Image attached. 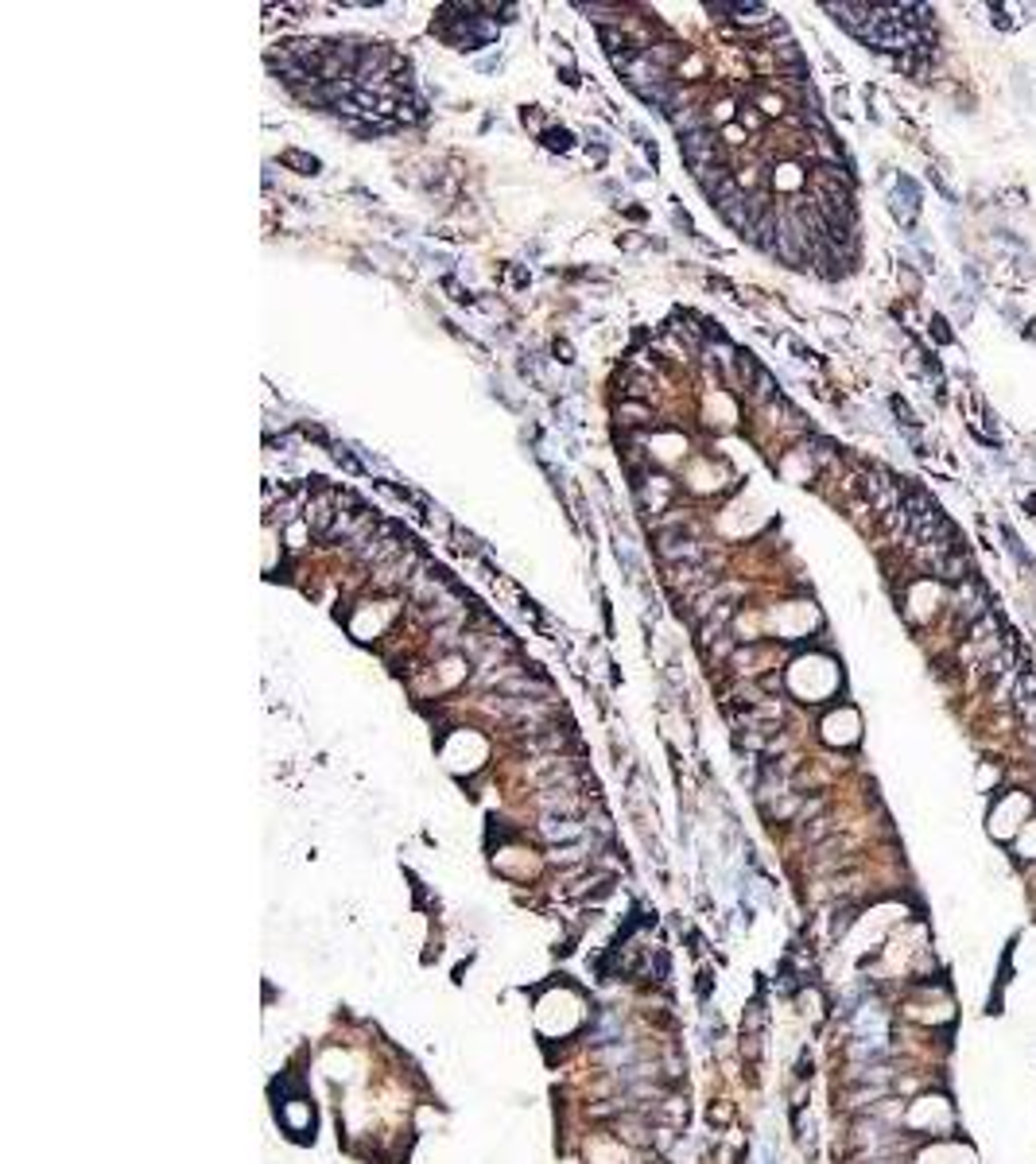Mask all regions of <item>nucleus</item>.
<instances>
[{
    "mask_svg": "<svg viewBox=\"0 0 1036 1164\" xmlns=\"http://www.w3.org/2000/svg\"><path fill=\"white\" fill-rule=\"evenodd\" d=\"M679 151H683V160H688V167L695 171V179H699L702 171H711V167H715V156H718V137L711 133V128H695V133H683Z\"/></svg>",
    "mask_w": 1036,
    "mask_h": 1164,
    "instance_id": "obj_1",
    "label": "nucleus"
},
{
    "mask_svg": "<svg viewBox=\"0 0 1036 1164\" xmlns=\"http://www.w3.org/2000/svg\"><path fill=\"white\" fill-rule=\"evenodd\" d=\"M412 579H415V556L404 552L400 556H392L388 563H381V567H373V582L377 586H385V590H400V586H412Z\"/></svg>",
    "mask_w": 1036,
    "mask_h": 1164,
    "instance_id": "obj_2",
    "label": "nucleus"
},
{
    "mask_svg": "<svg viewBox=\"0 0 1036 1164\" xmlns=\"http://www.w3.org/2000/svg\"><path fill=\"white\" fill-rule=\"evenodd\" d=\"M303 517H307V524H311L315 532L326 536L330 529H334V520H338V497L330 490H315L311 501L303 504Z\"/></svg>",
    "mask_w": 1036,
    "mask_h": 1164,
    "instance_id": "obj_3",
    "label": "nucleus"
},
{
    "mask_svg": "<svg viewBox=\"0 0 1036 1164\" xmlns=\"http://www.w3.org/2000/svg\"><path fill=\"white\" fill-rule=\"evenodd\" d=\"M283 163H288V167H299L303 175H315V171H319V160L303 156V151H283Z\"/></svg>",
    "mask_w": 1036,
    "mask_h": 1164,
    "instance_id": "obj_4",
    "label": "nucleus"
},
{
    "mask_svg": "<svg viewBox=\"0 0 1036 1164\" xmlns=\"http://www.w3.org/2000/svg\"><path fill=\"white\" fill-rule=\"evenodd\" d=\"M544 140H547V148H559V151H563V148H570V137L563 133V128H559V133H547Z\"/></svg>",
    "mask_w": 1036,
    "mask_h": 1164,
    "instance_id": "obj_5",
    "label": "nucleus"
},
{
    "mask_svg": "<svg viewBox=\"0 0 1036 1164\" xmlns=\"http://www.w3.org/2000/svg\"><path fill=\"white\" fill-rule=\"evenodd\" d=\"M932 334H936V338H939V342H951V331H947V326H943V322H939V319H936V322H932Z\"/></svg>",
    "mask_w": 1036,
    "mask_h": 1164,
    "instance_id": "obj_6",
    "label": "nucleus"
},
{
    "mask_svg": "<svg viewBox=\"0 0 1036 1164\" xmlns=\"http://www.w3.org/2000/svg\"><path fill=\"white\" fill-rule=\"evenodd\" d=\"M741 124H754V128H757V124H761V117H757V113H754V109H749V105H745V109H741Z\"/></svg>",
    "mask_w": 1036,
    "mask_h": 1164,
    "instance_id": "obj_7",
    "label": "nucleus"
}]
</instances>
